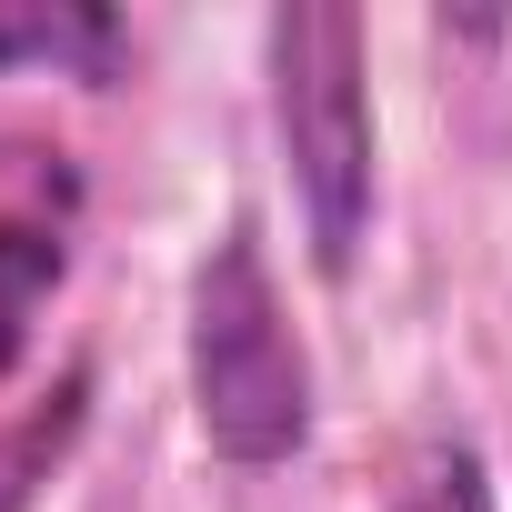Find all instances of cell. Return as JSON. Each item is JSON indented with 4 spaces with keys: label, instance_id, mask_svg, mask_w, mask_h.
Wrapping results in <instances>:
<instances>
[{
    "label": "cell",
    "instance_id": "6da1fadb",
    "mask_svg": "<svg viewBox=\"0 0 512 512\" xmlns=\"http://www.w3.org/2000/svg\"><path fill=\"white\" fill-rule=\"evenodd\" d=\"M181 372H191V422H201L211 462L282 472L312 442V412H322L312 342L292 332V302L272 282V251H262V221H251V211H231L221 241L191 262Z\"/></svg>",
    "mask_w": 512,
    "mask_h": 512
},
{
    "label": "cell",
    "instance_id": "7a4b0ae2",
    "mask_svg": "<svg viewBox=\"0 0 512 512\" xmlns=\"http://www.w3.org/2000/svg\"><path fill=\"white\" fill-rule=\"evenodd\" d=\"M262 71H272V131L282 171L302 201L312 272L352 282L372 241V191H382V131H372V41L342 0H282L262 21Z\"/></svg>",
    "mask_w": 512,
    "mask_h": 512
},
{
    "label": "cell",
    "instance_id": "3957f363",
    "mask_svg": "<svg viewBox=\"0 0 512 512\" xmlns=\"http://www.w3.org/2000/svg\"><path fill=\"white\" fill-rule=\"evenodd\" d=\"M81 221H91V171L51 131H0V382L21 372L51 292L81 262Z\"/></svg>",
    "mask_w": 512,
    "mask_h": 512
},
{
    "label": "cell",
    "instance_id": "277c9868",
    "mask_svg": "<svg viewBox=\"0 0 512 512\" xmlns=\"http://www.w3.org/2000/svg\"><path fill=\"white\" fill-rule=\"evenodd\" d=\"M141 61L121 11H0V71H61L81 91H121Z\"/></svg>",
    "mask_w": 512,
    "mask_h": 512
},
{
    "label": "cell",
    "instance_id": "5b68a950",
    "mask_svg": "<svg viewBox=\"0 0 512 512\" xmlns=\"http://www.w3.org/2000/svg\"><path fill=\"white\" fill-rule=\"evenodd\" d=\"M81 422H91V362H71L41 402H21L11 422H0V512H31L41 502V482L71 462Z\"/></svg>",
    "mask_w": 512,
    "mask_h": 512
},
{
    "label": "cell",
    "instance_id": "8992f818",
    "mask_svg": "<svg viewBox=\"0 0 512 512\" xmlns=\"http://www.w3.org/2000/svg\"><path fill=\"white\" fill-rule=\"evenodd\" d=\"M392 512H502V492H492V462L472 442H432L422 472L392 492Z\"/></svg>",
    "mask_w": 512,
    "mask_h": 512
}]
</instances>
